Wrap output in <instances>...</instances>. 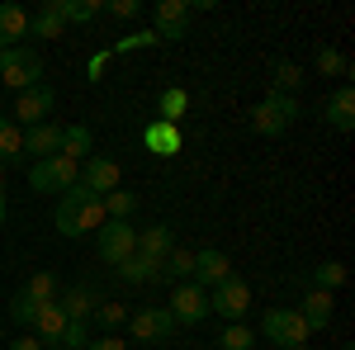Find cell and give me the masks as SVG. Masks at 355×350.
I'll return each instance as SVG.
<instances>
[{"mask_svg": "<svg viewBox=\"0 0 355 350\" xmlns=\"http://www.w3.org/2000/svg\"><path fill=\"white\" fill-rule=\"evenodd\" d=\"M152 19H157V28H152L157 43H180L190 28V0H157Z\"/></svg>", "mask_w": 355, "mask_h": 350, "instance_id": "30bf717a", "label": "cell"}, {"mask_svg": "<svg viewBox=\"0 0 355 350\" xmlns=\"http://www.w3.org/2000/svg\"><path fill=\"white\" fill-rule=\"evenodd\" d=\"M67 322H71V317L62 313V303H43L28 331H33V336H38L43 346H62V331H67Z\"/></svg>", "mask_w": 355, "mask_h": 350, "instance_id": "d6986e66", "label": "cell"}, {"mask_svg": "<svg viewBox=\"0 0 355 350\" xmlns=\"http://www.w3.org/2000/svg\"><path fill=\"white\" fill-rule=\"evenodd\" d=\"M303 109L294 95H266L261 105H251V133H261V137H279V133H289L294 128V119H299Z\"/></svg>", "mask_w": 355, "mask_h": 350, "instance_id": "7a4b0ae2", "label": "cell"}, {"mask_svg": "<svg viewBox=\"0 0 355 350\" xmlns=\"http://www.w3.org/2000/svg\"><path fill=\"white\" fill-rule=\"evenodd\" d=\"M133 251H137V227L133 222L105 218V227H100V261H105V265H123Z\"/></svg>", "mask_w": 355, "mask_h": 350, "instance_id": "ba28073f", "label": "cell"}, {"mask_svg": "<svg viewBox=\"0 0 355 350\" xmlns=\"http://www.w3.org/2000/svg\"><path fill=\"white\" fill-rule=\"evenodd\" d=\"M57 109V90L48 81H38L33 90L19 95V105H15V119L24 123V128H38V123H48V114Z\"/></svg>", "mask_w": 355, "mask_h": 350, "instance_id": "8fae6325", "label": "cell"}, {"mask_svg": "<svg viewBox=\"0 0 355 350\" xmlns=\"http://www.w3.org/2000/svg\"><path fill=\"white\" fill-rule=\"evenodd\" d=\"M53 222H57V232H62V237H71V242L85 237V232H100V227H105V199H100V194H90L85 185H71L67 194H62Z\"/></svg>", "mask_w": 355, "mask_h": 350, "instance_id": "6da1fadb", "label": "cell"}, {"mask_svg": "<svg viewBox=\"0 0 355 350\" xmlns=\"http://www.w3.org/2000/svg\"><path fill=\"white\" fill-rule=\"evenodd\" d=\"M0 227H5V199H0Z\"/></svg>", "mask_w": 355, "mask_h": 350, "instance_id": "ee69618b", "label": "cell"}, {"mask_svg": "<svg viewBox=\"0 0 355 350\" xmlns=\"http://www.w3.org/2000/svg\"><path fill=\"white\" fill-rule=\"evenodd\" d=\"M137 213V194L133 189H114V194H105V218H114V222H133Z\"/></svg>", "mask_w": 355, "mask_h": 350, "instance_id": "f546056e", "label": "cell"}, {"mask_svg": "<svg viewBox=\"0 0 355 350\" xmlns=\"http://www.w3.org/2000/svg\"><path fill=\"white\" fill-rule=\"evenodd\" d=\"M81 180V166L67 157H48V161H28V189L33 194H67Z\"/></svg>", "mask_w": 355, "mask_h": 350, "instance_id": "277c9868", "label": "cell"}, {"mask_svg": "<svg viewBox=\"0 0 355 350\" xmlns=\"http://www.w3.org/2000/svg\"><path fill=\"white\" fill-rule=\"evenodd\" d=\"M10 350H43V341H38V336H33V331H24V336H19V341H10Z\"/></svg>", "mask_w": 355, "mask_h": 350, "instance_id": "b9f144b4", "label": "cell"}, {"mask_svg": "<svg viewBox=\"0 0 355 350\" xmlns=\"http://www.w3.org/2000/svg\"><path fill=\"white\" fill-rule=\"evenodd\" d=\"M190 274H194V251L175 246V251H171V256L162 261V279H166V284H185Z\"/></svg>", "mask_w": 355, "mask_h": 350, "instance_id": "83f0119b", "label": "cell"}, {"mask_svg": "<svg viewBox=\"0 0 355 350\" xmlns=\"http://www.w3.org/2000/svg\"><path fill=\"white\" fill-rule=\"evenodd\" d=\"M43 350H62V346H43Z\"/></svg>", "mask_w": 355, "mask_h": 350, "instance_id": "f6af8a7d", "label": "cell"}, {"mask_svg": "<svg viewBox=\"0 0 355 350\" xmlns=\"http://www.w3.org/2000/svg\"><path fill=\"white\" fill-rule=\"evenodd\" d=\"M62 152V123H38L24 128V161H48Z\"/></svg>", "mask_w": 355, "mask_h": 350, "instance_id": "e0dca14e", "label": "cell"}, {"mask_svg": "<svg viewBox=\"0 0 355 350\" xmlns=\"http://www.w3.org/2000/svg\"><path fill=\"white\" fill-rule=\"evenodd\" d=\"M85 350H128V341H123L119 331H100V336H90Z\"/></svg>", "mask_w": 355, "mask_h": 350, "instance_id": "f35d334b", "label": "cell"}, {"mask_svg": "<svg viewBox=\"0 0 355 350\" xmlns=\"http://www.w3.org/2000/svg\"><path fill=\"white\" fill-rule=\"evenodd\" d=\"M105 15H119V19H137L142 5L137 0H105Z\"/></svg>", "mask_w": 355, "mask_h": 350, "instance_id": "ab89813d", "label": "cell"}, {"mask_svg": "<svg viewBox=\"0 0 355 350\" xmlns=\"http://www.w3.org/2000/svg\"><path fill=\"white\" fill-rule=\"evenodd\" d=\"M209 313H218L227 322H242L246 313H251V284L237 279V274H227L218 289H209Z\"/></svg>", "mask_w": 355, "mask_h": 350, "instance_id": "52a82bcc", "label": "cell"}, {"mask_svg": "<svg viewBox=\"0 0 355 350\" xmlns=\"http://www.w3.org/2000/svg\"><path fill=\"white\" fill-rule=\"evenodd\" d=\"M341 284H346V265H341V261H322V265L313 270V289L331 294V289H341Z\"/></svg>", "mask_w": 355, "mask_h": 350, "instance_id": "4dcf8cb0", "label": "cell"}, {"mask_svg": "<svg viewBox=\"0 0 355 350\" xmlns=\"http://www.w3.org/2000/svg\"><path fill=\"white\" fill-rule=\"evenodd\" d=\"M0 57H5V53H0Z\"/></svg>", "mask_w": 355, "mask_h": 350, "instance_id": "7dc6e473", "label": "cell"}, {"mask_svg": "<svg viewBox=\"0 0 355 350\" xmlns=\"http://www.w3.org/2000/svg\"><path fill=\"white\" fill-rule=\"evenodd\" d=\"M303 81H308V76H303L299 62H275L270 67V95H294Z\"/></svg>", "mask_w": 355, "mask_h": 350, "instance_id": "4316f807", "label": "cell"}, {"mask_svg": "<svg viewBox=\"0 0 355 350\" xmlns=\"http://www.w3.org/2000/svg\"><path fill=\"white\" fill-rule=\"evenodd\" d=\"M119 270V279H123V284H157V279H162V265H157V261H147V256H128V261H123V265H114Z\"/></svg>", "mask_w": 355, "mask_h": 350, "instance_id": "d4e9b609", "label": "cell"}, {"mask_svg": "<svg viewBox=\"0 0 355 350\" xmlns=\"http://www.w3.org/2000/svg\"><path fill=\"white\" fill-rule=\"evenodd\" d=\"M251 341H256V336H251V326H242V322H227V331L218 336V350H256Z\"/></svg>", "mask_w": 355, "mask_h": 350, "instance_id": "e575fe53", "label": "cell"}, {"mask_svg": "<svg viewBox=\"0 0 355 350\" xmlns=\"http://www.w3.org/2000/svg\"><path fill=\"white\" fill-rule=\"evenodd\" d=\"M180 147H185V137H180V128H175V123L152 119V123L142 128V152H152V157H162V161H171Z\"/></svg>", "mask_w": 355, "mask_h": 350, "instance_id": "5bb4252c", "label": "cell"}, {"mask_svg": "<svg viewBox=\"0 0 355 350\" xmlns=\"http://www.w3.org/2000/svg\"><path fill=\"white\" fill-rule=\"evenodd\" d=\"M318 71L322 76H351V62H346V53H336V48H318Z\"/></svg>", "mask_w": 355, "mask_h": 350, "instance_id": "d590c367", "label": "cell"}, {"mask_svg": "<svg viewBox=\"0 0 355 350\" xmlns=\"http://www.w3.org/2000/svg\"><path fill=\"white\" fill-rule=\"evenodd\" d=\"M227 274H232V261H227V251H214V246L194 251V274H190V284H199V289H218Z\"/></svg>", "mask_w": 355, "mask_h": 350, "instance_id": "4fadbf2b", "label": "cell"}, {"mask_svg": "<svg viewBox=\"0 0 355 350\" xmlns=\"http://www.w3.org/2000/svg\"><path fill=\"white\" fill-rule=\"evenodd\" d=\"M119 180H123V170H119V161H110V157H85L81 161V180L76 185H85L90 194H114L119 189Z\"/></svg>", "mask_w": 355, "mask_h": 350, "instance_id": "7c38bea8", "label": "cell"}, {"mask_svg": "<svg viewBox=\"0 0 355 350\" xmlns=\"http://www.w3.org/2000/svg\"><path fill=\"white\" fill-rule=\"evenodd\" d=\"M294 350H313V346H294Z\"/></svg>", "mask_w": 355, "mask_h": 350, "instance_id": "bcb514c9", "label": "cell"}, {"mask_svg": "<svg viewBox=\"0 0 355 350\" xmlns=\"http://www.w3.org/2000/svg\"><path fill=\"white\" fill-rule=\"evenodd\" d=\"M90 346V322H67L62 331V350H85Z\"/></svg>", "mask_w": 355, "mask_h": 350, "instance_id": "74e56055", "label": "cell"}, {"mask_svg": "<svg viewBox=\"0 0 355 350\" xmlns=\"http://www.w3.org/2000/svg\"><path fill=\"white\" fill-rule=\"evenodd\" d=\"M128 331H133V341L162 346V341L175 336V317L166 308H137V313H128Z\"/></svg>", "mask_w": 355, "mask_h": 350, "instance_id": "9c48e42d", "label": "cell"}, {"mask_svg": "<svg viewBox=\"0 0 355 350\" xmlns=\"http://www.w3.org/2000/svg\"><path fill=\"white\" fill-rule=\"evenodd\" d=\"M185 109H190V95H185L180 85H166L162 95H157V119H162V123H175V128H180Z\"/></svg>", "mask_w": 355, "mask_h": 350, "instance_id": "484cf974", "label": "cell"}, {"mask_svg": "<svg viewBox=\"0 0 355 350\" xmlns=\"http://www.w3.org/2000/svg\"><path fill=\"white\" fill-rule=\"evenodd\" d=\"M62 5H67V0H43V10L28 15V38H62V28H67Z\"/></svg>", "mask_w": 355, "mask_h": 350, "instance_id": "ffe728a7", "label": "cell"}, {"mask_svg": "<svg viewBox=\"0 0 355 350\" xmlns=\"http://www.w3.org/2000/svg\"><path fill=\"white\" fill-rule=\"evenodd\" d=\"M33 317H38V303H33V298H28L24 289H19V294L10 298V322L28 331V326H33Z\"/></svg>", "mask_w": 355, "mask_h": 350, "instance_id": "836d02e7", "label": "cell"}, {"mask_svg": "<svg viewBox=\"0 0 355 350\" xmlns=\"http://www.w3.org/2000/svg\"><path fill=\"white\" fill-rule=\"evenodd\" d=\"M90 322H100L105 331H119V326L128 322V308L123 303H114V298H100V308H95V317Z\"/></svg>", "mask_w": 355, "mask_h": 350, "instance_id": "1f68e13d", "label": "cell"}, {"mask_svg": "<svg viewBox=\"0 0 355 350\" xmlns=\"http://www.w3.org/2000/svg\"><path fill=\"white\" fill-rule=\"evenodd\" d=\"M62 15H67V24H90L95 15H105V0H67Z\"/></svg>", "mask_w": 355, "mask_h": 350, "instance_id": "d6a6232c", "label": "cell"}, {"mask_svg": "<svg viewBox=\"0 0 355 350\" xmlns=\"http://www.w3.org/2000/svg\"><path fill=\"white\" fill-rule=\"evenodd\" d=\"M261 336L270 341L275 350H294V346H308V322L299 317V308H270L261 317Z\"/></svg>", "mask_w": 355, "mask_h": 350, "instance_id": "3957f363", "label": "cell"}, {"mask_svg": "<svg viewBox=\"0 0 355 350\" xmlns=\"http://www.w3.org/2000/svg\"><path fill=\"white\" fill-rule=\"evenodd\" d=\"M57 157H67V161L81 166L85 157H95V137H90V128L85 123H71V128H62V152Z\"/></svg>", "mask_w": 355, "mask_h": 350, "instance_id": "603a6c76", "label": "cell"}, {"mask_svg": "<svg viewBox=\"0 0 355 350\" xmlns=\"http://www.w3.org/2000/svg\"><path fill=\"white\" fill-rule=\"evenodd\" d=\"M24 38H28V10L15 5V0H5L0 5V53L5 48H24Z\"/></svg>", "mask_w": 355, "mask_h": 350, "instance_id": "ac0fdd59", "label": "cell"}, {"mask_svg": "<svg viewBox=\"0 0 355 350\" xmlns=\"http://www.w3.org/2000/svg\"><path fill=\"white\" fill-rule=\"evenodd\" d=\"M166 313L175 317V326H199L209 317V289H199V284H171V303H166Z\"/></svg>", "mask_w": 355, "mask_h": 350, "instance_id": "8992f818", "label": "cell"}, {"mask_svg": "<svg viewBox=\"0 0 355 350\" xmlns=\"http://www.w3.org/2000/svg\"><path fill=\"white\" fill-rule=\"evenodd\" d=\"M322 123H331L336 133H351L355 128V90L351 85H336L322 100Z\"/></svg>", "mask_w": 355, "mask_h": 350, "instance_id": "2e32d148", "label": "cell"}, {"mask_svg": "<svg viewBox=\"0 0 355 350\" xmlns=\"http://www.w3.org/2000/svg\"><path fill=\"white\" fill-rule=\"evenodd\" d=\"M137 48H157V33L152 28H137V33H123L110 53H137Z\"/></svg>", "mask_w": 355, "mask_h": 350, "instance_id": "8d00e7d4", "label": "cell"}, {"mask_svg": "<svg viewBox=\"0 0 355 350\" xmlns=\"http://www.w3.org/2000/svg\"><path fill=\"white\" fill-rule=\"evenodd\" d=\"M0 81L10 85L15 95L33 90V85L43 81V57L33 53V48H5V57H0Z\"/></svg>", "mask_w": 355, "mask_h": 350, "instance_id": "5b68a950", "label": "cell"}, {"mask_svg": "<svg viewBox=\"0 0 355 350\" xmlns=\"http://www.w3.org/2000/svg\"><path fill=\"white\" fill-rule=\"evenodd\" d=\"M5 166H24V133H19L15 119L0 114V170Z\"/></svg>", "mask_w": 355, "mask_h": 350, "instance_id": "cb8c5ba5", "label": "cell"}, {"mask_svg": "<svg viewBox=\"0 0 355 350\" xmlns=\"http://www.w3.org/2000/svg\"><path fill=\"white\" fill-rule=\"evenodd\" d=\"M0 199H5V170H0Z\"/></svg>", "mask_w": 355, "mask_h": 350, "instance_id": "7bdbcfd3", "label": "cell"}, {"mask_svg": "<svg viewBox=\"0 0 355 350\" xmlns=\"http://www.w3.org/2000/svg\"><path fill=\"white\" fill-rule=\"evenodd\" d=\"M171 251H175V227H171V222H147V227H137V256H147V261L162 265Z\"/></svg>", "mask_w": 355, "mask_h": 350, "instance_id": "9a60e30c", "label": "cell"}, {"mask_svg": "<svg viewBox=\"0 0 355 350\" xmlns=\"http://www.w3.org/2000/svg\"><path fill=\"white\" fill-rule=\"evenodd\" d=\"M24 294L43 308V303H57V298H62V284H57V274L38 270V274H28V279H24Z\"/></svg>", "mask_w": 355, "mask_h": 350, "instance_id": "f1b7e54d", "label": "cell"}, {"mask_svg": "<svg viewBox=\"0 0 355 350\" xmlns=\"http://www.w3.org/2000/svg\"><path fill=\"white\" fill-rule=\"evenodd\" d=\"M331 313H336V303H331V294H322V289H308L299 303V317L308 322V331H327Z\"/></svg>", "mask_w": 355, "mask_h": 350, "instance_id": "44dd1931", "label": "cell"}, {"mask_svg": "<svg viewBox=\"0 0 355 350\" xmlns=\"http://www.w3.org/2000/svg\"><path fill=\"white\" fill-rule=\"evenodd\" d=\"M57 303H62V313H67L71 322H90L95 308H100V294H95L90 284H76V289H67V294L57 298Z\"/></svg>", "mask_w": 355, "mask_h": 350, "instance_id": "7402d4cb", "label": "cell"}, {"mask_svg": "<svg viewBox=\"0 0 355 350\" xmlns=\"http://www.w3.org/2000/svg\"><path fill=\"white\" fill-rule=\"evenodd\" d=\"M110 48H100V53L90 57V62H85V71H90V81H100V76H105V67H110Z\"/></svg>", "mask_w": 355, "mask_h": 350, "instance_id": "60d3db41", "label": "cell"}]
</instances>
